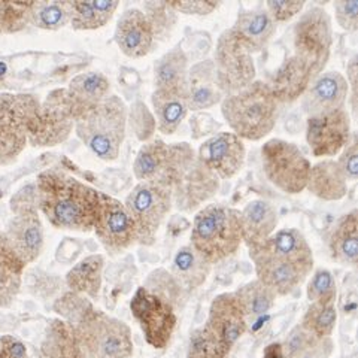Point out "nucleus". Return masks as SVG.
<instances>
[{"label": "nucleus", "instance_id": "1", "mask_svg": "<svg viewBox=\"0 0 358 358\" xmlns=\"http://www.w3.org/2000/svg\"><path fill=\"white\" fill-rule=\"evenodd\" d=\"M99 203L100 192L57 167L38 176L36 206L55 229L92 231Z\"/></svg>", "mask_w": 358, "mask_h": 358}, {"label": "nucleus", "instance_id": "2", "mask_svg": "<svg viewBox=\"0 0 358 358\" xmlns=\"http://www.w3.org/2000/svg\"><path fill=\"white\" fill-rule=\"evenodd\" d=\"M154 184L169 189L179 210L193 212L218 193L221 179L199 160L192 145L181 142L169 143L164 167Z\"/></svg>", "mask_w": 358, "mask_h": 358}, {"label": "nucleus", "instance_id": "3", "mask_svg": "<svg viewBox=\"0 0 358 358\" xmlns=\"http://www.w3.org/2000/svg\"><path fill=\"white\" fill-rule=\"evenodd\" d=\"M221 114L231 133L242 141L257 142L275 129L279 102L266 81L255 80L241 92L224 97Z\"/></svg>", "mask_w": 358, "mask_h": 358}, {"label": "nucleus", "instance_id": "4", "mask_svg": "<svg viewBox=\"0 0 358 358\" xmlns=\"http://www.w3.org/2000/svg\"><path fill=\"white\" fill-rule=\"evenodd\" d=\"M129 109L122 100L109 94L102 102L75 120V133L85 147L103 162H115L126 139Z\"/></svg>", "mask_w": 358, "mask_h": 358}, {"label": "nucleus", "instance_id": "5", "mask_svg": "<svg viewBox=\"0 0 358 358\" xmlns=\"http://www.w3.org/2000/svg\"><path fill=\"white\" fill-rule=\"evenodd\" d=\"M242 243V220L239 209L221 203H210L197 212L193 220L189 245L210 264L220 263L234 255Z\"/></svg>", "mask_w": 358, "mask_h": 358}, {"label": "nucleus", "instance_id": "6", "mask_svg": "<svg viewBox=\"0 0 358 358\" xmlns=\"http://www.w3.org/2000/svg\"><path fill=\"white\" fill-rule=\"evenodd\" d=\"M72 327L85 358H130L133 354L127 324L94 306H90Z\"/></svg>", "mask_w": 358, "mask_h": 358}, {"label": "nucleus", "instance_id": "7", "mask_svg": "<svg viewBox=\"0 0 358 358\" xmlns=\"http://www.w3.org/2000/svg\"><path fill=\"white\" fill-rule=\"evenodd\" d=\"M262 162L266 178L285 194H300L306 189L310 162L296 143L273 138L263 143Z\"/></svg>", "mask_w": 358, "mask_h": 358}, {"label": "nucleus", "instance_id": "8", "mask_svg": "<svg viewBox=\"0 0 358 358\" xmlns=\"http://www.w3.org/2000/svg\"><path fill=\"white\" fill-rule=\"evenodd\" d=\"M294 57L303 62L317 78L324 72L331 54L333 27L326 9L310 6L301 14L293 29Z\"/></svg>", "mask_w": 358, "mask_h": 358}, {"label": "nucleus", "instance_id": "9", "mask_svg": "<svg viewBox=\"0 0 358 358\" xmlns=\"http://www.w3.org/2000/svg\"><path fill=\"white\" fill-rule=\"evenodd\" d=\"M124 206L138 231V243L151 246L164 220L171 214L173 200L169 189L154 182H139L129 193Z\"/></svg>", "mask_w": 358, "mask_h": 358}, {"label": "nucleus", "instance_id": "10", "mask_svg": "<svg viewBox=\"0 0 358 358\" xmlns=\"http://www.w3.org/2000/svg\"><path fill=\"white\" fill-rule=\"evenodd\" d=\"M39 108L31 94H0V163H10L24 150Z\"/></svg>", "mask_w": 358, "mask_h": 358}, {"label": "nucleus", "instance_id": "11", "mask_svg": "<svg viewBox=\"0 0 358 358\" xmlns=\"http://www.w3.org/2000/svg\"><path fill=\"white\" fill-rule=\"evenodd\" d=\"M212 62L224 96L238 93L255 81L257 69L252 54L243 47L231 27L218 36Z\"/></svg>", "mask_w": 358, "mask_h": 358}, {"label": "nucleus", "instance_id": "12", "mask_svg": "<svg viewBox=\"0 0 358 358\" xmlns=\"http://www.w3.org/2000/svg\"><path fill=\"white\" fill-rule=\"evenodd\" d=\"M130 310L148 345L155 350H163L169 345L178 324L175 308L169 301L142 285L130 300Z\"/></svg>", "mask_w": 358, "mask_h": 358}, {"label": "nucleus", "instance_id": "13", "mask_svg": "<svg viewBox=\"0 0 358 358\" xmlns=\"http://www.w3.org/2000/svg\"><path fill=\"white\" fill-rule=\"evenodd\" d=\"M75 127V115L72 112L66 88L54 90L50 93L29 130V142L35 147H54L64 142Z\"/></svg>", "mask_w": 358, "mask_h": 358}, {"label": "nucleus", "instance_id": "14", "mask_svg": "<svg viewBox=\"0 0 358 358\" xmlns=\"http://www.w3.org/2000/svg\"><path fill=\"white\" fill-rule=\"evenodd\" d=\"M93 230L99 242L110 255H118L138 243L136 226L124 203L106 193H100Z\"/></svg>", "mask_w": 358, "mask_h": 358}, {"label": "nucleus", "instance_id": "15", "mask_svg": "<svg viewBox=\"0 0 358 358\" xmlns=\"http://www.w3.org/2000/svg\"><path fill=\"white\" fill-rule=\"evenodd\" d=\"M255 275L260 282L271 288L276 296H288L306 281L313 264L291 262L266 250L263 245L250 248Z\"/></svg>", "mask_w": 358, "mask_h": 358}, {"label": "nucleus", "instance_id": "16", "mask_svg": "<svg viewBox=\"0 0 358 358\" xmlns=\"http://www.w3.org/2000/svg\"><path fill=\"white\" fill-rule=\"evenodd\" d=\"M351 138V117L345 108L306 120V142L317 159L326 160L339 155Z\"/></svg>", "mask_w": 358, "mask_h": 358}, {"label": "nucleus", "instance_id": "17", "mask_svg": "<svg viewBox=\"0 0 358 358\" xmlns=\"http://www.w3.org/2000/svg\"><path fill=\"white\" fill-rule=\"evenodd\" d=\"M3 236L18 259L26 266L38 260L43 250V227L35 201H21L14 206V217L9 221Z\"/></svg>", "mask_w": 358, "mask_h": 358}, {"label": "nucleus", "instance_id": "18", "mask_svg": "<svg viewBox=\"0 0 358 358\" xmlns=\"http://www.w3.org/2000/svg\"><path fill=\"white\" fill-rule=\"evenodd\" d=\"M199 160L220 179L236 176L245 164V142L231 131H218L197 150Z\"/></svg>", "mask_w": 358, "mask_h": 358}, {"label": "nucleus", "instance_id": "19", "mask_svg": "<svg viewBox=\"0 0 358 358\" xmlns=\"http://www.w3.org/2000/svg\"><path fill=\"white\" fill-rule=\"evenodd\" d=\"M205 327L231 351L248 330L241 301L234 293H222L212 300Z\"/></svg>", "mask_w": 358, "mask_h": 358}, {"label": "nucleus", "instance_id": "20", "mask_svg": "<svg viewBox=\"0 0 358 358\" xmlns=\"http://www.w3.org/2000/svg\"><path fill=\"white\" fill-rule=\"evenodd\" d=\"M350 90L345 76L338 71H324L313 78L310 85L301 96V110L308 117L327 114L345 108Z\"/></svg>", "mask_w": 358, "mask_h": 358}, {"label": "nucleus", "instance_id": "21", "mask_svg": "<svg viewBox=\"0 0 358 358\" xmlns=\"http://www.w3.org/2000/svg\"><path fill=\"white\" fill-rule=\"evenodd\" d=\"M114 41L121 52L130 59H142L152 50L154 29L142 9L131 8L117 22Z\"/></svg>", "mask_w": 358, "mask_h": 358}, {"label": "nucleus", "instance_id": "22", "mask_svg": "<svg viewBox=\"0 0 358 358\" xmlns=\"http://www.w3.org/2000/svg\"><path fill=\"white\" fill-rule=\"evenodd\" d=\"M185 92L188 109L194 112L210 109L222 102L226 96L218 85L214 62H199L188 69Z\"/></svg>", "mask_w": 358, "mask_h": 358}, {"label": "nucleus", "instance_id": "23", "mask_svg": "<svg viewBox=\"0 0 358 358\" xmlns=\"http://www.w3.org/2000/svg\"><path fill=\"white\" fill-rule=\"evenodd\" d=\"M236 38L251 54L263 51L276 33V22L264 6L241 9L231 27Z\"/></svg>", "mask_w": 358, "mask_h": 358}, {"label": "nucleus", "instance_id": "24", "mask_svg": "<svg viewBox=\"0 0 358 358\" xmlns=\"http://www.w3.org/2000/svg\"><path fill=\"white\" fill-rule=\"evenodd\" d=\"M312 81L313 75L309 67L294 55H289L278 67L272 81L267 84L272 88L279 105H289L303 96Z\"/></svg>", "mask_w": 358, "mask_h": 358}, {"label": "nucleus", "instance_id": "25", "mask_svg": "<svg viewBox=\"0 0 358 358\" xmlns=\"http://www.w3.org/2000/svg\"><path fill=\"white\" fill-rule=\"evenodd\" d=\"M151 102L157 120V130L171 136L181 127L189 110L185 87L155 88L151 96Z\"/></svg>", "mask_w": 358, "mask_h": 358}, {"label": "nucleus", "instance_id": "26", "mask_svg": "<svg viewBox=\"0 0 358 358\" xmlns=\"http://www.w3.org/2000/svg\"><path fill=\"white\" fill-rule=\"evenodd\" d=\"M242 239L250 248L263 243L276 231L279 217L271 201L257 199L241 210Z\"/></svg>", "mask_w": 358, "mask_h": 358}, {"label": "nucleus", "instance_id": "27", "mask_svg": "<svg viewBox=\"0 0 358 358\" xmlns=\"http://www.w3.org/2000/svg\"><path fill=\"white\" fill-rule=\"evenodd\" d=\"M75 120L110 94V83L103 73L87 72L75 76L66 88Z\"/></svg>", "mask_w": 358, "mask_h": 358}, {"label": "nucleus", "instance_id": "28", "mask_svg": "<svg viewBox=\"0 0 358 358\" xmlns=\"http://www.w3.org/2000/svg\"><path fill=\"white\" fill-rule=\"evenodd\" d=\"M306 189L324 201H336L348 193V181L342 175L338 163L326 159L310 166Z\"/></svg>", "mask_w": 358, "mask_h": 358}, {"label": "nucleus", "instance_id": "29", "mask_svg": "<svg viewBox=\"0 0 358 358\" xmlns=\"http://www.w3.org/2000/svg\"><path fill=\"white\" fill-rule=\"evenodd\" d=\"M212 264L192 245H184L173 257L171 275L184 291H194L206 282Z\"/></svg>", "mask_w": 358, "mask_h": 358}, {"label": "nucleus", "instance_id": "30", "mask_svg": "<svg viewBox=\"0 0 358 358\" xmlns=\"http://www.w3.org/2000/svg\"><path fill=\"white\" fill-rule=\"evenodd\" d=\"M330 254L334 262L343 266L358 263V210L352 209L336 224L330 234Z\"/></svg>", "mask_w": 358, "mask_h": 358}, {"label": "nucleus", "instance_id": "31", "mask_svg": "<svg viewBox=\"0 0 358 358\" xmlns=\"http://www.w3.org/2000/svg\"><path fill=\"white\" fill-rule=\"evenodd\" d=\"M105 267V257L93 254L76 263L66 275V284L72 293L97 299L102 288V273Z\"/></svg>", "mask_w": 358, "mask_h": 358}, {"label": "nucleus", "instance_id": "32", "mask_svg": "<svg viewBox=\"0 0 358 358\" xmlns=\"http://www.w3.org/2000/svg\"><path fill=\"white\" fill-rule=\"evenodd\" d=\"M69 22L75 30H96L105 27L114 17L120 2L93 0V2H66Z\"/></svg>", "mask_w": 358, "mask_h": 358}, {"label": "nucleus", "instance_id": "33", "mask_svg": "<svg viewBox=\"0 0 358 358\" xmlns=\"http://www.w3.org/2000/svg\"><path fill=\"white\" fill-rule=\"evenodd\" d=\"M41 358H85L73 327L64 320H52L41 345Z\"/></svg>", "mask_w": 358, "mask_h": 358}, {"label": "nucleus", "instance_id": "34", "mask_svg": "<svg viewBox=\"0 0 358 358\" xmlns=\"http://www.w3.org/2000/svg\"><path fill=\"white\" fill-rule=\"evenodd\" d=\"M26 264L13 251L0 231V308H9L21 288V278Z\"/></svg>", "mask_w": 358, "mask_h": 358}, {"label": "nucleus", "instance_id": "35", "mask_svg": "<svg viewBox=\"0 0 358 358\" xmlns=\"http://www.w3.org/2000/svg\"><path fill=\"white\" fill-rule=\"evenodd\" d=\"M260 245L271 252L281 255L291 262L313 264V252L310 245L303 236V233L297 229L276 230L271 238Z\"/></svg>", "mask_w": 358, "mask_h": 358}, {"label": "nucleus", "instance_id": "36", "mask_svg": "<svg viewBox=\"0 0 358 358\" xmlns=\"http://www.w3.org/2000/svg\"><path fill=\"white\" fill-rule=\"evenodd\" d=\"M282 348L285 358H330L334 343L331 338H317L299 324L287 336Z\"/></svg>", "mask_w": 358, "mask_h": 358}, {"label": "nucleus", "instance_id": "37", "mask_svg": "<svg viewBox=\"0 0 358 358\" xmlns=\"http://www.w3.org/2000/svg\"><path fill=\"white\" fill-rule=\"evenodd\" d=\"M188 76V57L181 45L164 52L154 63L155 88L185 87Z\"/></svg>", "mask_w": 358, "mask_h": 358}, {"label": "nucleus", "instance_id": "38", "mask_svg": "<svg viewBox=\"0 0 358 358\" xmlns=\"http://www.w3.org/2000/svg\"><path fill=\"white\" fill-rule=\"evenodd\" d=\"M167 152H169V143L162 138H151L145 142L133 163L134 178L139 182H155L164 167Z\"/></svg>", "mask_w": 358, "mask_h": 358}, {"label": "nucleus", "instance_id": "39", "mask_svg": "<svg viewBox=\"0 0 358 358\" xmlns=\"http://www.w3.org/2000/svg\"><path fill=\"white\" fill-rule=\"evenodd\" d=\"M234 294L238 296L241 301L246 324H248V321L255 322L266 317L268 310L275 306L278 297L271 288L260 282L259 279H254V281L242 285L234 291Z\"/></svg>", "mask_w": 358, "mask_h": 358}, {"label": "nucleus", "instance_id": "40", "mask_svg": "<svg viewBox=\"0 0 358 358\" xmlns=\"http://www.w3.org/2000/svg\"><path fill=\"white\" fill-rule=\"evenodd\" d=\"M336 322H338L336 300L313 301L305 312L300 326L315 334L317 338H331Z\"/></svg>", "mask_w": 358, "mask_h": 358}, {"label": "nucleus", "instance_id": "41", "mask_svg": "<svg viewBox=\"0 0 358 358\" xmlns=\"http://www.w3.org/2000/svg\"><path fill=\"white\" fill-rule=\"evenodd\" d=\"M69 22L66 2H33L29 14V24L43 30H59Z\"/></svg>", "mask_w": 358, "mask_h": 358}, {"label": "nucleus", "instance_id": "42", "mask_svg": "<svg viewBox=\"0 0 358 358\" xmlns=\"http://www.w3.org/2000/svg\"><path fill=\"white\" fill-rule=\"evenodd\" d=\"M226 348L205 326L196 329L189 336L187 358H227Z\"/></svg>", "mask_w": 358, "mask_h": 358}, {"label": "nucleus", "instance_id": "43", "mask_svg": "<svg viewBox=\"0 0 358 358\" xmlns=\"http://www.w3.org/2000/svg\"><path fill=\"white\" fill-rule=\"evenodd\" d=\"M143 287L150 289L151 293L164 299L166 301H169L173 308L179 306V301H181L184 293V289L179 287V284L175 281V278L169 272H166L164 268L154 271L148 276Z\"/></svg>", "mask_w": 358, "mask_h": 358}, {"label": "nucleus", "instance_id": "44", "mask_svg": "<svg viewBox=\"0 0 358 358\" xmlns=\"http://www.w3.org/2000/svg\"><path fill=\"white\" fill-rule=\"evenodd\" d=\"M33 2H0V35L21 30L29 24Z\"/></svg>", "mask_w": 358, "mask_h": 358}, {"label": "nucleus", "instance_id": "45", "mask_svg": "<svg viewBox=\"0 0 358 358\" xmlns=\"http://www.w3.org/2000/svg\"><path fill=\"white\" fill-rule=\"evenodd\" d=\"M306 296L310 303L313 301L336 300V281L329 268H317L308 282Z\"/></svg>", "mask_w": 358, "mask_h": 358}, {"label": "nucleus", "instance_id": "46", "mask_svg": "<svg viewBox=\"0 0 358 358\" xmlns=\"http://www.w3.org/2000/svg\"><path fill=\"white\" fill-rule=\"evenodd\" d=\"M143 13L148 17L151 26L154 29L155 39L159 36L166 35L167 31H171L175 21H176V13L169 6L167 2H148L143 5Z\"/></svg>", "mask_w": 358, "mask_h": 358}, {"label": "nucleus", "instance_id": "47", "mask_svg": "<svg viewBox=\"0 0 358 358\" xmlns=\"http://www.w3.org/2000/svg\"><path fill=\"white\" fill-rule=\"evenodd\" d=\"M90 306H93V305L90 303L88 299H85L84 296H80V294H75L71 291V293L64 294L60 300L55 301L54 310L60 313L63 320L66 322H69L72 326V324H75L84 315V312Z\"/></svg>", "mask_w": 358, "mask_h": 358}, {"label": "nucleus", "instance_id": "48", "mask_svg": "<svg viewBox=\"0 0 358 358\" xmlns=\"http://www.w3.org/2000/svg\"><path fill=\"white\" fill-rule=\"evenodd\" d=\"M305 5L306 3L301 2V0H299V2L297 0H291V2H287V0H268L264 8L275 22H287L299 15L303 10Z\"/></svg>", "mask_w": 358, "mask_h": 358}, {"label": "nucleus", "instance_id": "49", "mask_svg": "<svg viewBox=\"0 0 358 358\" xmlns=\"http://www.w3.org/2000/svg\"><path fill=\"white\" fill-rule=\"evenodd\" d=\"M339 166L342 175L346 181H357L358 176V139L351 138V142L339 154V160L336 162Z\"/></svg>", "mask_w": 358, "mask_h": 358}, {"label": "nucleus", "instance_id": "50", "mask_svg": "<svg viewBox=\"0 0 358 358\" xmlns=\"http://www.w3.org/2000/svg\"><path fill=\"white\" fill-rule=\"evenodd\" d=\"M334 17L336 22L345 31H357L358 29V2L357 0H348V2H336L334 3Z\"/></svg>", "mask_w": 358, "mask_h": 358}, {"label": "nucleus", "instance_id": "51", "mask_svg": "<svg viewBox=\"0 0 358 358\" xmlns=\"http://www.w3.org/2000/svg\"><path fill=\"white\" fill-rule=\"evenodd\" d=\"M169 6L175 10L176 14H184V15H209L220 8V2H167Z\"/></svg>", "mask_w": 358, "mask_h": 358}, {"label": "nucleus", "instance_id": "52", "mask_svg": "<svg viewBox=\"0 0 358 358\" xmlns=\"http://www.w3.org/2000/svg\"><path fill=\"white\" fill-rule=\"evenodd\" d=\"M0 358H27L26 345L14 336H2L0 338Z\"/></svg>", "mask_w": 358, "mask_h": 358}, {"label": "nucleus", "instance_id": "53", "mask_svg": "<svg viewBox=\"0 0 358 358\" xmlns=\"http://www.w3.org/2000/svg\"><path fill=\"white\" fill-rule=\"evenodd\" d=\"M358 57H354L350 60L348 67H346V83H348V90H351V109L354 115L357 114V75H358Z\"/></svg>", "mask_w": 358, "mask_h": 358}, {"label": "nucleus", "instance_id": "54", "mask_svg": "<svg viewBox=\"0 0 358 358\" xmlns=\"http://www.w3.org/2000/svg\"><path fill=\"white\" fill-rule=\"evenodd\" d=\"M263 358H285L282 343L275 342L267 345L263 351Z\"/></svg>", "mask_w": 358, "mask_h": 358}]
</instances>
